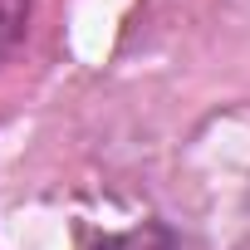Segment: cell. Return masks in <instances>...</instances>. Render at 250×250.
<instances>
[{
	"mask_svg": "<svg viewBox=\"0 0 250 250\" xmlns=\"http://www.w3.org/2000/svg\"><path fill=\"white\" fill-rule=\"evenodd\" d=\"M83 250H206V245H201L196 235L167 226V221H138V226H128V230H103V235H93Z\"/></svg>",
	"mask_w": 250,
	"mask_h": 250,
	"instance_id": "6da1fadb",
	"label": "cell"
},
{
	"mask_svg": "<svg viewBox=\"0 0 250 250\" xmlns=\"http://www.w3.org/2000/svg\"><path fill=\"white\" fill-rule=\"evenodd\" d=\"M30 5H35V0H0V59L25 40V30H30Z\"/></svg>",
	"mask_w": 250,
	"mask_h": 250,
	"instance_id": "7a4b0ae2",
	"label": "cell"
}]
</instances>
